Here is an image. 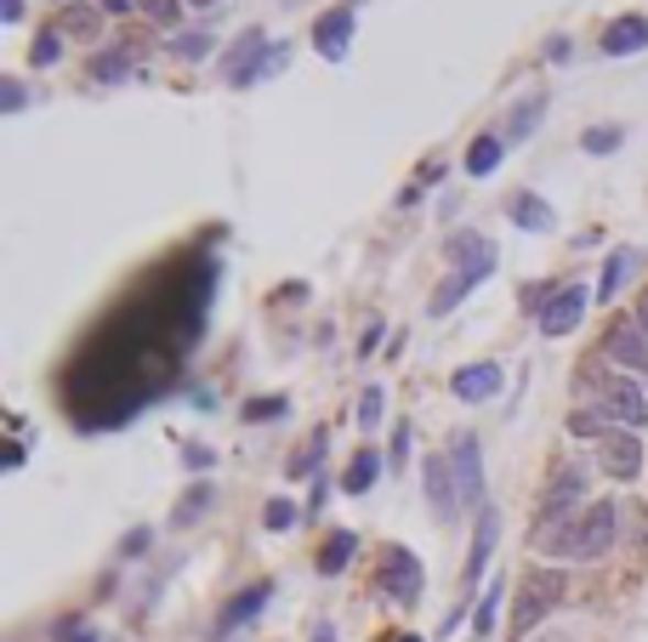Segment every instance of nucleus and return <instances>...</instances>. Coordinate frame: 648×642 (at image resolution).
<instances>
[{"label": "nucleus", "instance_id": "obj_25", "mask_svg": "<svg viewBox=\"0 0 648 642\" xmlns=\"http://www.w3.org/2000/svg\"><path fill=\"white\" fill-rule=\"evenodd\" d=\"M211 500H217V489L211 484H194L183 500H177V518H171V523H177V529H188V523H199L205 512H211Z\"/></svg>", "mask_w": 648, "mask_h": 642}, {"label": "nucleus", "instance_id": "obj_1", "mask_svg": "<svg viewBox=\"0 0 648 642\" xmlns=\"http://www.w3.org/2000/svg\"><path fill=\"white\" fill-rule=\"evenodd\" d=\"M614 523H620V512H614V500H592L586 512H574L569 523L558 529H535V546L546 557H580V563H592L614 546Z\"/></svg>", "mask_w": 648, "mask_h": 642}, {"label": "nucleus", "instance_id": "obj_11", "mask_svg": "<svg viewBox=\"0 0 648 642\" xmlns=\"http://www.w3.org/2000/svg\"><path fill=\"white\" fill-rule=\"evenodd\" d=\"M314 46H319L325 63H348V46H353V12H348V7L319 12V23H314Z\"/></svg>", "mask_w": 648, "mask_h": 642}, {"label": "nucleus", "instance_id": "obj_41", "mask_svg": "<svg viewBox=\"0 0 648 642\" xmlns=\"http://www.w3.org/2000/svg\"><path fill=\"white\" fill-rule=\"evenodd\" d=\"M183 461H188L194 472H205V466H211L217 455H211V450H205V444H188V450H183Z\"/></svg>", "mask_w": 648, "mask_h": 642}, {"label": "nucleus", "instance_id": "obj_23", "mask_svg": "<svg viewBox=\"0 0 648 642\" xmlns=\"http://www.w3.org/2000/svg\"><path fill=\"white\" fill-rule=\"evenodd\" d=\"M131 75H136L131 52H97V57H91V80H102V86H120V80H131Z\"/></svg>", "mask_w": 648, "mask_h": 642}, {"label": "nucleus", "instance_id": "obj_26", "mask_svg": "<svg viewBox=\"0 0 648 642\" xmlns=\"http://www.w3.org/2000/svg\"><path fill=\"white\" fill-rule=\"evenodd\" d=\"M546 114V97H529V103H518V114H512L506 120V131H501V137L506 143H518V137H529V131H535V120Z\"/></svg>", "mask_w": 648, "mask_h": 642}, {"label": "nucleus", "instance_id": "obj_3", "mask_svg": "<svg viewBox=\"0 0 648 642\" xmlns=\"http://www.w3.org/2000/svg\"><path fill=\"white\" fill-rule=\"evenodd\" d=\"M563 591H569L563 568H535L529 580L518 586V608H512V637H529V631L563 602Z\"/></svg>", "mask_w": 648, "mask_h": 642}, {"label": "nucleus", "instance_id": "obj_47", "mask_svg": "<svg viewBox=\"0 0 648 642\" xmlns=\"http://www.w3.org/2000/svg\"><path fill=\"white\" fill-rule=\"evenodd\" d=\"M314 642H336V631H330V626H319V631H314Z\"/></svg>", "mask_w": 648, "mask_h": 642}, {"label": "nucleus", "instance_id": "obj_19", "mask_svg": "<svg viewBox=\"0 0 648 642\" xmlns=\"http://www.w3.org/2000/svg\"><path fill=\"white\" fill-rule=\"evenodd\" d=\"M506 217L518 222L524 233H552V222H558V217H552V206H546L540 193H518V199L506 206Z\"/></svg>", "mask_w": 648, "mask_h": 642}, {"label": "nucleus", "instance_id": "obj_28", "mask_svg": "<svg viewBox=\"0 0 648 642\" xmlns=\"http://www.w3.org/2000/svg\"><path fill=\"white\" fill-rule=\"evenodd\" d=\"M569 432L574 438H597V444H603V438H608V416L603 410H574L569 416Z\"/></svg>", "mask_w": 648, "mask_h": 642}, {"label": "nucleus", "instance_id": "obj_20", "mask_svg": "<svg viewBox=\"0 0 648 642\" xmlns=\"http://www.w3.org/2000/svg\"><path fill=\"white\" fill-rule=\"evenodd\" d=\"M375 478H382V455H375V450H359V455L348 461V472H341V489H348V495H370Z\"/></svg>", "mask_w": 648, "mask_h": 642}, {"label": "nucleus", "instance_id": "obj_29", "mask_svg": "<svg viewBox=\"0 0 648 642\" xmlns=\"http://www.w3.org/2000/svg\"><path fill=\"white\" fill-rule=\"evenodd\" d=\"M580 143H586V154H614V148L626 143V131H620V125H597V131H586Z\"/></svg>", "mask_w": 648, "mask_h": 642}, {"label": "nucleus", "instance_id": "obj_7", "mask_svg": "<svg viewBox=\"0 0 648 642\" xmlns=\"http://www.w3.org/2000/svg\"><path fill=\"white\" fill-rule=\"evenodd\" d=\"M586 301H592L586 285H563V290H552V296L540 301V335H569V330L580 324V313H586Z\"/></svg>", "mask_w": 648, "mask_h": 642}, {"label": "nucleus", "instance_id": "obj_14", "mask_svg": "<svg viewBox=\"0 0 648 642\" xmlns=\"http://www.w3.org/2000/svg\"><path fill=\"white\" fill-rule=\"evenodd\" d=\"M501 364H466V369H455L450 376V392L461 398V403H484V398H495L501 392Z\"/></svg>", "mask_w": 648, "mask_h": 642}, {"label": "nucleus", "instance_id": "obj_21", "mask_svg": "<svg viewBox=\"0 0 648 642\" xmlns=\"http://www.w3.org/2000/svg\"><path fill=\"white\" fill-rule=\"evenodd\" d=\"M353 552H359V534L353 529H336L325 540V552H319V574H341V568L353 563Z\"/></svg>", "mask_w": 648, "mask_h": 642}, {"label": "nucleus", "instance_id": "obj_45", "mask_svg": "<svg viewBox=\"0 0 648 642\" xmlns=\"http://www.w3.org/2000/svg\"><path fill=\"white\" fill-rule=\"evenodd\" d=\"M631 319H637V324H642V330H648V290H642V296H637V313H631Z\"/></svg>", "mask_w": 648, "mask_h": 642}, {"label": "nucleus", "instance_id": "obj_40", "mask_svg": "<svg viewBox=\"0 0 648 642\" xmlns=\"http://www.w3.org/2000/svg\"><path fill=\"white\" fill-rule=\"evenodd\" d=\"M375 347H382V324H364V335H359V358H370Z\"/></svg>", "mask_w": 648, "mask_h": 642}, {"label": "nucleus", "instance_id": "obj_5", "mask_svg": "<svg viewBox=\"0 0 648 642\" xmlns=\"http://www.w3.org/2000/svg\"><path fill=\"white\" fill-rule=\"evenodd\" d=\"M603 358L620 364L626 376H642V387H648V330H642L637 319H614V324H608V335H603Z\"/></svg>", "mask_w": 648, "mask_h": 642}, {"label": "nucleus", "instance_id": "obj_18", "mask_svg": "<svg viewBox=\"0 0 648 642\" xmlns=\"http://www.w3.org/2000/svg\"><path fill=\"white\" fill-rule=\"evenodd\" d=\"M637 262H642V256H637L631 245H620V251H614V256L603 262V279H597V290H592V296H597V301H614V296L626 290V279L637 274Z\"/></svg>", "mask_w": 648, "mask_h": 642}, {"label": "nucleus", "instance_id": "obj_4", "mask_svg": "<svg viewBox=\"0 0 648 642\" xmlns=\"http://www.w3.org/2000/svg\"><path fill=\"white\" fill-rule=\"evenodd\" d=\"M375 586H382L398 608H416L421 591H427V568L416 552H404V546H387L382 552V574H375Z\"/></svg>", "mask_w": 648, "mask_h": 642}, {"label": "nucleus", "instance_id": "obj_38", "mask_svg": "<svg viewBox=\"0 0 648 642\" xmlns=\"http://www.w3.org/2000/svg\"><path fill=\"white\" fill-rule=\"evenodd\" d=\"M57 52H63L57 35H41V41H34V63H41V69H46V63H57Z\"/></svg>", "mask_w": 648, "mask_h": 642}, {"label": "nucleus", "instance_id": "obj_48", "mask_svg": "<svg viewBox=\"0 0 648 642\" xmlns=\"http://www.w3.org/2000/svg\"><path fill=\"white\" fill-rule=\"evenodd\" d=\"M194 7H217V0H194Z\"/></svg>", "mask_w": 648, "mask_h": 642}, {"label": "nucleus", "instance_id": "obj_42", "mask_svg": "<svg viewBox=\"0 0 648 642\" xmlns=\"http://www.w3.org/2000/svg\"><path fill=\"white\" fill-rule=\"evenodd\" d=\"M68 29L75 35H97V12H68Z\"/></svg>", "mask_w": 648, "mask_h": 642}, {"label": "nucleus", "instance_id": "obj_46", "mask_svg": "<svg viewBox=\"0 0 648 642\" xmlns=\"http://www.w3.org/2000/svg\"><path fill=\"white\" fill-rule=\"evenodd\" d=\"M102 12H131V0H97Z\"/></svg>", "mask_w": 648, "mask_h": 642}, {"label": "nucleus", "instance_id": "obj_30", "mask_svg": "<svg viewBox=\"0 0 648 642\" xmlns=\"http://www.w3.org/2000/svg\"><path fill=\"white\" fill-rule=\"evenodd\" d=\"M382 410H387V392H382V387H364V398H359V427H364V432L382 427Z\"/></svg>", "mask_w": 648, "mask_h": 642}, {"label": "nucleus", "instance_id": "obj_31", "mask_svg": "<svg viewBox=\"0 0 648 642\" xmlns=\"http://www.w3.org/2000/svg\"><path fill=\"white\" fill-rule=\"evenodd\" d=\"M285 410H290L285 398H251V403H245V421H279Z\"/></svg>", "mask_w": 648, "mask_h": 642}, {"label": "nucleus", "instance_id": "obj_33", "mask_svg": "<svg viewBox=\"0 0 648 642\" xmlns=\"http://www.w3.org/2000/svg\"><path fill=\"white\" fill-rule=\"evenodd\" d=\"M314 461H325V432H314V438H307V450L290 461V472L301 478V472H314Z\"/></svg>", "mask_w": 648, "mask_h": 642}, {"label": "nucleus", "instance_id": "obj_16", "mask_svg": "<svg viewBox=\"0 0 648 642\" xmlns=\"http://www.w3.org/2000/svg\"><path fill=\"white\" fill-rule=\"evenodd\" d=\"M267 597H273V586L267 580H256V586H245V591H239L228 608H222V620H217V631L228 637V631H239V626H251L256 615H262V608H267Z\"/></svg>", "mask_w": 648, "mask_h": 642}, {"label": "nucleus", "instance_id": "obj_44", "mask_svg": "<svg viewBox=\"0 0 648 642\" xmlns=\"http://www.w3.org/2000/svg\"><path fill=\"white\" fill-rule=\"evenodd\" d=\"M0 18H7V23H18V18H23V0H0Z\"/></svg>", "mask_w": 648, "mask_h": 642}, {"label": "nucleus", "instance_id": "obj_32", "mask_svg": "<svg viewBox=\"0 0 648 642\" xmlns=\"http://www.w3.org/2000/svg\"><path fill=\"white\" fill-rule=\"evenodd\" d=\"M262 523H267L273 534H285V529L296 523V506H290V500H267V512H262Z\"/></svg>", "mask_w": 648, "mask_h": 642}, {"label": "nucleus", "instance_id": "obj_34", "mask_svg": "<svg viewBox=\"0 0 648 642\" xmlns=\"http://www.w3.org/2000/svg\"><path fill=\"white\" fill-rule=\"evenodd\" d=\"M136 7H143L154 23H177V18H183V7H177V0H136Z\"/></svg>", "mask_w": 648, "mask_h": 642}, {"label": "nucleus", "instance_id": "obj_17", "mask_svg": "<svg viewBox=\"0 0 648 642\" xmlns=\"http://www.w3.org/2000/svg\"><path fill=\"white\" fill-rule=\"evenodd\" d=\"M608 57H626V52H642L648 46V18H614L597 41Z\"/></svg>", "mask_w": 648, "mask_h": 642}, {"label": "nucleus", "instance_id": "obj_8", "mask_svg": "<svg viewBox=\"0 0 648 642\" xmlns=\"http://www.w3.org/2000/svg\"><path fill=\"white\" fill-rule=\"evenodd\" d=\"M262 57H267V29H245V35L228 46V57H222V80L228 86H251L262 75Z\"/></svg>", "mask_w": 648, "mask_h": 642}, {"label": "nucleus", "instance_id": "obj_43", "mask_svg": "<svg viewBox=\"0 0 648 642\" xmlns=\"http://www.w3.org/2000/svg\"><path fill=\"white\" fill-rule=\"evenodd\" d=\"M143 546H149V529H136V534H125V540H120V552H125V557H136Z\"/></svg>", "mask_w": 648, "mask_h": 642}, {"label": "nucleus", "instance_id": "obj_9", "mask_svg": "<svg viewBox=\"0 0 648 642\" xmlns=\"http://www.w3.org/2000/svg\"><path fill=\"white\" fill-rule=\"evenodd\" d=\"M580 495H586V472H580V466H563L558 478H552V489H546V500H540V529L569 523V512L580 506Z\"/></svg>", "mask_w": 648, "mask_h": 642}, {"label": "nucleus", "instance_id": "obj_50", "mask_svg": "<svg viewBox=\"0 0 648 642\" xmlns=\"http://www.w3.org/2000/svg\"><path fill=\"white\" fill-rule=\"evenodd\" d=\"M75 642H97V637H75Z\"/></svg>", "mask_w": 648, "mask_h": 642}, {"label": "nucleus", "instance_id": "obj_27", "mask_svg": "<svg viewBox=\"0 0 648 642\" xmlns=\"http://www.w3.org/2000/svg\"><path fill=\"white\" fill-rule=\"evenodd\" d=\"M501 591H506V586H501V580H490V591L477 597V608H472V626H477V637H490V631H495V608H501Z\"/></svg>", "mask_w": 648, "mask_h": 642}, {"label": "nucleus", "instance_id": "obj_36", "mask_svg": "<svg viewBox=\"0 0 648 642\" xmlns=\"http://www.w3.org/2000/svg\"><path fill=\"white\" fill-rule=\"evenodd\" d=\"M29 103V91H23V80H7V86H0V109H7V114H18Z\"/></svg>", "mask_w": 648, "mask_h": 642}, {"label": "nucleus", "instance_id": "obj_37", "mask_svg": "<svg viewBox=\"0 0 648 642\" xmlns=\"http://www.w3.org/2000/svg\"><path fill=\"white\" fill-rule=\"evenodd\" d=\"M171 52H177V57H205V52H211V35H177Z\"/></svg>", "mask_w": 648, "mask_h": 642}, {"label": "nucleus", "instance_id": "obj_39", "mask_svg": "<svg viewBox=\"0 0 648 642\" xmlns=\"http://www.w3.org/2000/svg\"><path fill=\"white\" fill-rule=\"evenodd\" d=\"M387 461H393V466H404V461H409V421L393 432V455H387Z\"/></svg>", "mask_w": 648, "mask_h": 642}, {"label": "nucleus", "instance_id": "obj_12", "mask_svg": "<svg viewBox=\"0 0 648 642\" xmlns=\"http://www.w3.org/2000/svg\"><path fill=\"white\" fill-rule=\"evenodd\" d=\"M495 540H501V512H495V506H477L472 552H466V586L484 580V568H490V557H495Z\"/></svg>", "mask_w": 648, "mask_h": 642}, {"label": "nucleus", "instance_id": "obj_35", "mask_svg": "<svg viewBox=\"0 0 648 642\" xmlns=\"http://www.w3.org/2000/svg\"><path fill=\"white\" fill-rule=\"evenodd\" d=\"M285 63H290V46L279 41V46H267V57H262V75L256 80H267V75H285Z\"/></svg>", "mask_w": 648, "mask_h": 642}, {"label": "nucleus", "instance_id": "obj_2", "mask_svg": "<svg viewBox=\"0 0 648 642\" xmlns=\"http://www.w3.org/2000/svg\"><path fill=\"white\" fill-rule=\"evenodd\" d=\"M586 387H592V410H603L608 421H620L626 432L648 427V398H642L637 376H592L586 369Z\"/></svg>", "mask_w": 648, "mask_h": 642}, {"label": "nucleus", "instance_id": "obj_15", "mask_svg": "<svg viewBox=\"0 0 648 642\" xmlns=\"http://www.w3.org/2000/svg\"><path fill=\"white\" fill-rule=\"evenodd\" d=\"M427 495H432V512L438 518H455L461 512V495H455V472H450V455H427Z\"/></svg>", "mask_w": 648, "mask_h": 642}, {"label": "nucleus", "instance_id": "obj_13", "mask_svg": "<svg viewBox=\"0 0 648 642\" xmlns=\"http://www.w3.org/2000/svg\"><path fill=\"white\" fill-rule=\"evenodd\" d=\"M450 262H455V274H466V279L484 285V279L495 274V245L477 240V233H455V240H450Z\"/></svg>", "mask_w": 648, "mask_h": 642}, {"label": "nucleus", "instance_id": "obj_24", "mask_svg": "<svg viewBox=\"0 0 648 642\" xmlns=\"http://www.w3.org/2000/svg\"><path fill=\"white\" fill-rule=\"evenodd\" d=\"M472 285H477V279H466V274H450V279H443V285L432 290V301H427V308H432V313L443 319L450 308H461V301L472 296Z\"/></svg>", "mask_w": 648, "mask_h": 642}, {"label": "nucleus", "instance_id": "obj_6", "mask_svg": "<svg viewBox=\"0 0 648 642\" xmlns=\"http://www.w3.org/2000/svg\"><path fill=\"white\" fill-rule=\"evenodd\" d=\"M450 472H455V495H461V506H484V450H477L472 432L455 438Z\"/></svg>", "mask_w": 648, "mask_h": 642}, {"label": "nucleus", "instance_id": "obj_49", "mask_svg": "<svg viewBox=\"0 0 648 642\" xmlns=\"http://www.w3.org/2000/svg\"><path fill=\"white\" fill-rule=\"evenodd\" d=\"M398 642H421V637H398Z\"/></svg>", "mask_w": 648, "mask_h": 642}, {"label": "nucleus", "instance_id": "obj_22", "mask_svg": "<svg viewBox=\"0 0 648 642\" xmlns=\"http://www.w3.org/2000/svg\"><path fill=\"white\" fill-rule=\"evenodd\" d=\"M501 154H506V137H495V131H484L472 148H466V171L472 177H490L495 165H501Z\"/></svg>", "mask_w": 648, "mask_h": 642}, {"label": "nucleus", "instance_id": "obj_10", "mask_svg": "<svg viewBox=\"0 0 648 642\" xmlns=\"http://www.w3.org/2000/svg\"><path fill=\"white\" fill-rule=\"evenodd\" d=\"M597 461H603L608 478L631 484L637 472H642V438H637V432H608L603 444H597Z\"/></svg>", "mask_w": 648, "mask_h": 642}]
</instances>
